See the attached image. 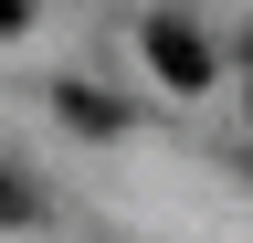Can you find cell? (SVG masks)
Instances as JSON below:
<instances>
[{
  "label": "cell",
  "mask_w": 253,
  "mask_h": 243,
  "mask_svg": "<svg viewBox=\"0 0 253 243\" xmlns=\"http://www.w3.org/2000/svg\"><path fill=\"white\" fill-rule=\"evenodd\" d=\"M148 64L169 74V85H201L211 53H201V32H190V21H148Z\"/></svg>",
  "instance_id": "cell-1"
},
{
  "label": "cell",
  "mask_w": 253,
  "mask_h": 243,
  "mask_svg": "<svg viewBox=\"0 0 253 243\" xmlns=\"http://www.w3.org/2000/svg\"><path fill=\"white\" fill-rule=\"evenodd\" d=\"M0 211H11V222H21V211H32V191H21V180H11V169H0Z\"/></svg>",
  "instance_id": "cell-2"
}]
</instances>
